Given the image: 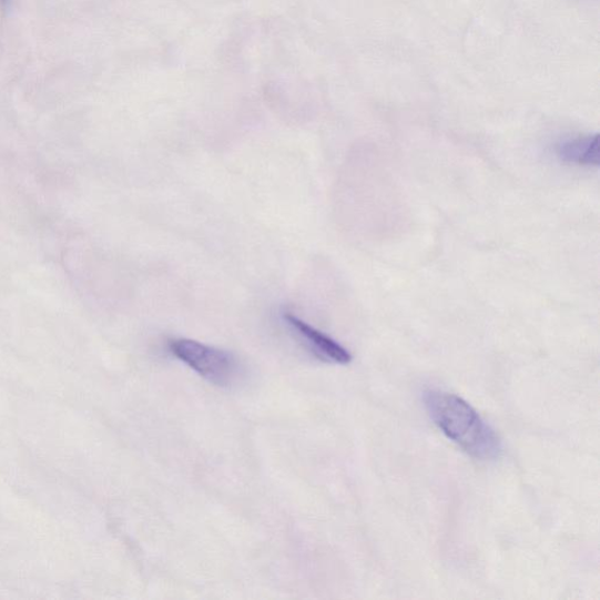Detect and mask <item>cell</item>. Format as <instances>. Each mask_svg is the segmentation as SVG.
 I'll list each match as a JSON object with an SVG mask.
<instances>
[{
	"label": "cell",
	"instance_id": "1",
	"mask_svg": "<svg viewBox=\"0 0 600 600\" xmlns=\"http://www.w3.org/2000/svg\"><path fill=\"white\" fill-rule=\"evenodd\" d=\"M424 403L429 418L469 457L491 461L500 457L502 444L495 430L465 399L439 389L425 391Z\"/></svg>",
	"mask_w": 600,
	"mask_h": 600
},
{
	"label": "cell",
	"instance_id": "2",
	"mask_svg": "<svg viewBox=\"0 0 600 600\" xmlns=\"http://www.w3.org/2000/svg\"><path fill=\"white\" fill-rule=\"evenodd\" d=\"M170 350L199 376L220 387L232 386L240 376V364L231 352L192 339L170 342Z\"/></svg>",
	"mask_w": 600,
	"mask_h": 600
},
{
	"label": "cell",
	"instance_id": "3",
	"mask_svg": "<svg viewBox=\"0 0 600 600\" xmlns=\"http://www.w3.org/2000/svg\"><path fill=\"white\" fill-rule=\"evenodd\" d=\"M284 321L297 334L306 348L319 360L336 365H347L352 362L349 352L343 345L321 333L314 326L293 314H285Z\"/></svg>",
	"mask_w": 600,
	"mask_h": 600
},
{
	"label": "cell",
	"instance_id": "4",
	"mask_svg": "<svg viewBox=\"0 0 600 600\" xmlns=\"http://www.w3.org/2000/svg\"><path fill=\"white\" fill-rule=\"evenodd\" d=\"M556 154L563 163L598 167L599 135H584L563 141L557 144Z\"/></svg>",
	"mask_w": 600,
	"mask_h": 600
},
{
	"label": "cell",
	"instance_id": "5",
	"mask_svg": "<svg viewBox=\"0 0 600 600\" xmlns=\"http://www.w3.org/2000/svg\"><path fill=\"white\" fill-rule=\"evenodd\" d=\"M0 2H7V0H0Z\"/></svg>",
	"mask_w": 600,
	"mask_h": 600
}]
</instances>
